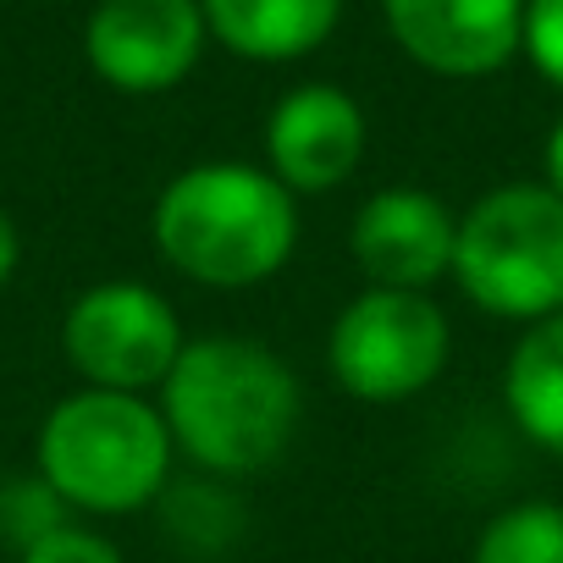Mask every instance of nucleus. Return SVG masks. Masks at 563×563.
<instances>
[{"label": "nucleus", "instance_id": "1", "mask_svg": "<svg viewBox=\"0 0 563 563\" xmlns=\"http://www.w3.org/2000/svg\"><path fill=\"white\" fill-rule=\"evenodd\" d=\"M166 431L210 475H254L288 453L305 420L294 365L260 338H199L166 376Z\"/></svg>", "mask_w": 563, "mask_h": 563}, {"label": "nucleus", "instance_id": "2", "mask_svg": "<svg viewBox=\"0 0 563 563\" xmlns=\"http://www.w3.org/2000/svg\"><path fill=\"white\" fill-rule=\"evenodd\" d=\"M155 249L172 271L205 288H254L299 249V205L271 172L243 161H205L177 172L150 216Z\"/></svg>", "mask_w": 563, "mask_h": 563}, {"label": "nucleus", "instance_id": "3", "mask_svg": "<svg viewBox=\"0 0 563 563\" xmlns=\"http://www.w3.org/2000/svg\"><path fill=\"white\" fill-rule=\"evenodd\" d=\"M172 431L139 393H73L40 426V481L84 514H133L172 481Z\"/></svg>", "mask_w": 563, "mask_h": 563}, {"label": "nucleus", "instance_id": "4", "mask_svg": "<svg viewBox=\"0 0 563 563\" xmlns=\"http://www.w3.org/2000/svg\"><path fill=\"white\" fill-rule=\"evenodd\" d=\"M453 282L497 321L563 316V199L547 183H503L459 216Z\"/></svg>", "mask_w": 563, "mask_h": 563}, {"label": "nucleus", "instance_id": "5", "mask_svg": "<svg viewBox=\"0 0 563 563\" xmlns=\"http://www.w3.org/2000/svg\"><path fill=\"white\" fill-rule=\"evenodd\" d=\"M453 349V327L431 294L365 288L327 338L332 382L360 404H404L426 393Z\"/></svg>", "mask_w": 563, "mask_h": 563}, {"label": "nucleus", "instance_id": "6", "mask_svg": "<svg viewBox=\"0 0 563 563\" xmlns=\"http://www.w3.org/2000/svg\"><path fill=\"white\" fill-rule=\"evenodd\" d=\"M67 365L100 393H144L166 387L183 343L177 310L144 282H100L78 294L62 321Z\"/></svg>", "mask_w": 563, "mask_h": 563}, {"label": "nucleus", "instance_id": "7", "mask_svg": "<svg viewBox=\"0 0 563 563\" xmlns=\"http://www.w3.org/2000/svg\"><path fill=\"white\" fill-rule=\"evenodd\" d=\"M205 34L199 0H100L84 56L122 95H166L199 67Z\"/></svg>", "mask_w": 563, "mask_h": 563}, {"label": "nucleus", "instance_id": "8", "mask_svg": "<svg viewBox=\"0 0 563 563\" xmlns=\"http://www.w3.org/2000/svg\"><path fill=\"white\" fill-rule=\"evenodd\" d=\"M398 51L437 78H492L525 51V0H382Z\"/></svg>", "mask_w": 563, "mask_h": 563}, {"label": "nucleus", "instance_id": "9", "mask_svg": "<svg viewBox=\"0 0 563 563\" xmlns=\"http://www.w3.org/2000/svg\"><path fill=\"white\" fill-rule=\"evenodd\" d=\"M459 216L426 188H382L360 205L349 227V249L371 288L426 294L431 282L453 276Z\"/></svg>", "mask_w": 563, "mask_h": 563}, {"label": "nucleus", "instance_id": "10", "mask_svg": "<svg viewBox=\"0 0 563 563\" xmlns=\"http://www.w3.org/2000/svg\"><path fill=\"white\" fill-rule=\"evenodd\" d=\"M265 161L288 194H327L365 161V111L332 84H299L265 122Z\"/></svg>", "mask_w": 563, "mask_h": 563}, {"label": "nucleus", "instance_id": "11", "mask_svg": "<svg viewBox=\"0 0 563 563\" xmlns=\"http://www.w3.org/2000/svg\"><path fill=\"white\" fill-rule=\"evenodd\" d=\"M199 12L243 62H299L332 40L343 0H199Z\"/></svg>", "mask_w": 563, "mask_h": 563}, {"label": "nucleus", "instance_id": "12", "mask_svg": "<svg viewBox=\"0 0 563 563\" xmlns=\"http://www.w3.org/2000/svg\"><path fill=\"white\" fill-rule=\"evenodd\" d=\"M503 404L514 426L563 459V316L536 321L503 365Z\"/></svg>", "mask_w": 563, "mask_h": 563}, {"label": "nucleus", "instance_id": "13", "mask_svg": "<svg viewBox=\"0 0 563 563\" xmlns=\"http://www.w3.org/2000/svg\"><path fill=\"white\" fill-rule=\"evenodd\" d=\"M470 563H563V508L558 503H514L486 519Z\"/></svg>", "mask_w": 563, "mask_h": 563}, {"label": "nucleus", "instance_id": "14", "mask_svg": "<svg viewBox=\"0 0 563 563\" xmlns=\"http://www.w3.org/2000/svg\"><path fill=\"white\" fill-rule=\"evenodd\" d=\"M525 56L552 89H563V0H525Z\"/></svg>", "mask_w": 563, "mask_h": 563}, {"label": "nucleus", "instance_id": "15", "mask_svg": "<svg viewBox=\"0 0 563 563\" xmlns=\"http://www.w3.org/2000/svg\"><path fill=\"white\" fill-rule=\"evenodd\" d=\"M23 563H128V558L106 536L78 530V525H62V530L40 536L34 547H23Z\"/></svg>", "mask_w": 563, "mask_h": 563}, {"label": "nucleus", "instance_id": "16", "mask_svg": "<svg viewBox=\"0 0 563 563\" xmlns=\"http://www.w3.org/2000/svg\"><path fill=\"white\" fill-rule=\"evenodd\" d=\"M541 172H547V188L563 199V117L552 122V133H547V150H541Z\"/></svg>", "mask_w": 563, "mask_h": 563}, {"label": "nucleus", "instance_id": "17", "mask_svg": "<svg viewBox=\"0 0 563 563\" xmlns=\"http://www.w3.org/2000/svg\"><path fill=\"white\" fill-rule=\"evenodd\" d=\"M18 260H23V238H18V221L0 210V282H7L12 271H18Z\"/></svg>", "mask_w": 563, "mask_h": 563}]
</instances>
